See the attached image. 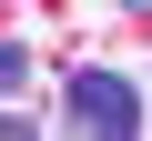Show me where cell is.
Here are the masks:
<instances>
[{
	"label": "cell",
	"instance_id": "1",
	"mask_svg": "<svg viewBox=\"0 0 152 141\" xmlns=\"http://www.w3.org/2000/svg\"><path fill=\"white\" fill-rule=\"evenodd\" d=\"M61 121H71V131H102V141H122V131H142V91L122 81V70L81 60V70L61 81Z\"/></svg>",
	"mask_w": 152,
	"mask_h": 141
},
{
	"label": "cell",
	"instance_id": "2",
	"mask_svg": "<svg viewBox=\"0 0 152 141\" xmlns=\"http://www.w3.org/2000/svg\"><path fill=\"white\" fill-rule=\"evenodd\" d=\"M20 81H31V50H20V40H0V91H20Z\"/></svg>",
	"mask_w": 152,
	"mask_h": 141
},
{
	"label": "cell",
	"instance_id": "3",
	"mask_svg": "<svg viewBox=\"0 0 152 141\" xmlns=\"http://www.w3.org/2000/svg\"><path fill=\"white\" fill-rule=\"evenodd\" d=\"M122 10H152V0H122Z\"/></svg>",
	"mask_w": 152,
	"mask_h": 141
}]
</instances>
